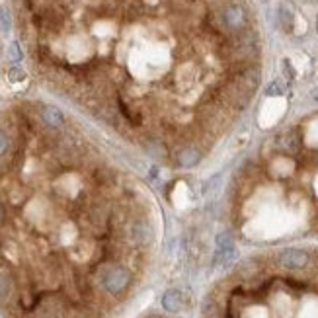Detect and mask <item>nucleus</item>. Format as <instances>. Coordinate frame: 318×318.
<instances>
[{
    "label": "nucleus",
    "instance_id": "obj_4",
    "mask_svg": "<svg viewBox=\"0 0 318 318\" xmlns=\"http://www.w3.org/2000/svg\"><path fill=\"white\" fill-rule=\"evenodd\" d=\"M223 24L230 32H240L246 28V10L240 4H228L223 10Z\"/></svg>",
    "mask_w": 318,
    "mask_h": 318
},
{
    "label": "nucleus",
    "instance_id": "obj_3",
    "mask_svg": "<svg viewBox=\"0 0 318 318\" xmlns=\"http://www.w3.org/2000/svg\"><path fill=\"white\" fill-rule=\"evenodd\" d=\"M309 262H311V256L301 248H287V250L279 252V256H277V264L285 269H291V271L305 269Z\"/></svg>",
    "mask_w": 318,
    "mask_h": 318
},
{
    "label": "nucleus",
    "instance_id": "obj_11",
    "mask_svg": "<svg viewBox=\"0 0 318 318\" xmlns=\"http://www.w3.org/2000/svg\"><path fill=\"white\" fill-rule=\"evenodd\" d=\"M279 14H281V20H283L285 28L289 30V28H291V22H293V16L289 14V10H287V8H281V10H279Z\"/></svg>",
    "mask_w": 318,
    "mask_h": 318
},
{
    "label": "nucleus",
    "instance_id": "obj_7",
    "mask_svg": "<svg viewBox=\"0 0 318 318\" xmlns=\"http://www.w3.org/2000/svg\"><path fill=\"white\" fill-rule=\"evenodd\" d=\"M279 145L285 149V151H297L299 147V137L297 135H283L279 139Z\"/></svg>",
    "mask_w": 318,
    "mask_h": 318
},
{
    "label": "nucleus",
    "instance_id": "obj_1",
    "mask_svg": "<svg viewBox=\"0 0 318 318\" xmlns=\"http://www.w3.org/2000/svg\"><path fill=\"white\" fill-rule=\"evenodd\" d=\"M102 285L109 295H121L131 285V271L123 265H111L106 267L102 273Z\"/></svg>",
    "mask_w": 318,
    "mask_h": 318
},
{
    "label": "nucleus",
    "instance_id": "obj_10",
    "mask_svg": "<svg viewBox=\"0 0 318 318\" xmlns=\"http://www.w3.org/2000/svg\"><path fill=\"white\" fill-rule=\"evenodd\" d=\"M8 149H10V139H8L6 131H4V129H0V157H2V155H6V153H8Z\"/></svg>",
    "mask_w": 318,
    "mask_h": 318
},
{
    "label": "nucleus",
    "instance_id": "obj_8",
    "mask_svg": "<svg viewBox=\"0 0 318 318\" xmlns=\"http://www.w3.org/2000/svg\"><path fill=\"white\" fill-rule=\"evenodd\" d=\"M10 293H12L10 281H8V277H6V275L0 271V303L8 301V299H10Z\"/></svg>",
    "mask_w": 318,
    "mask_h": 318
},
{
    "label": "nucleus",
    "instance_id": "obj_5",
    "mask_svg": "<svg viewBox=\"0 0 318 318\" xmlns=\"http://www.w3.org/2000/svg\"><path fill=\"white\" fill-rule=\"evenodd\" d=\"M162 307L166 313H180L182 307H184V297L180 291L176 289H170L162 295Z\"/></svg>",
    "mask_w": 318,
    "mask_h": 318
},
{
    "label": "nucleus",
    "instance_id": "obj_14",
    "mask_svg": "<svg viewBox=\"0 0 318 318\" xmlns=\"http://www.w3.org/2000/svg\"><path fill=\"white\" fill-rule=\"evenodd\" d=\"M283 66H285V74H287L289 78H293V76H295V72H293V68H291L289 61H283Z\"/></svg>",
    "mask_w": 318,
    "mask_h": 318
},
{
    "label": "nucleus",
    "instance_id": "obj_13",
    "mask_svg": "<svg viewBox=\"0 0 318 318\" xmlns=\"http://www.w3.org/2000/svg\"><path fill=\"white\" fill-rule=\"evenodd\" d=\"M24 76H26V74H24V70H20V68H12V70H10V78H12V80H22Z\"/></svg>",
    "mask_w": 318,
    "mask_h": 318
},
{
    "label": "nucleus",
    "instance_id": "obj_6",
    "mask_svg": "<svg viewBox=\"0 0 318 318\" xmlns=\"http://www.w3.org/2000/svg\"><path fill=\"white\" fill-rule=\"evenodd\" d=\"M176 160H178V164H180V166H184V168H191V166H195V164L201 160V151H199L197 147H186V149L178 151Z\"/></svg>",
    "mask_w": 318,
    "mask_h": 318
},
{
    "label": "nucleus",
    "instance_id": "obj_12",
    "mask_svg": "<svg viewBox=\"0 0 318 318\" xmlns=\"http://www.w3.org/2000/svg\"><path fill=\"white\" fill-rule=\"evenodd\" d=\"M8 55H10V59H12V61H18V59H22V53H20V47H18V43H12V45H10V51H8Z\"/></svg>",
    "mask_w": 318,
    "mask_h": 318
},
{
    "label": "nucleus",
    "instance_id": "obj_15",
    "mask_svg": "<svg viewBox=\"0 0 318 318\" xmlns=\"http://www.w3.org/2000/svg\"><path fill=\"white\" fill-rule=\"evenodd\" d=\"M317 30H318V20H317Z\"/></svg>",
    "mask_w": 318,
    "mask_h": 318
},
{
    "label": "nucleus",
    "instance_id": "obj_2",
    "mask_svg": "<svg viewBox=\"0 0 318 318\" xmlns=\"http://www.w3.org/2000/svg\"><path fill=\"white\" fill-rule=\"evenodd\" d=\"M127 238L135 246H149L155 240V228L147 219H137L127 226Z\"/></svg>",
    "mask_w": 318,
    "mask_h": 318
},
{
    "label": "nucleus",
    "instance_id": "obj_9",
    "mask_svg": "<svg viewBox=\"0 0 318 318\" xmlns=\"http://www.w3.org/2000/svg\"><path fill=\"white\" fill-rule=\"evenodd\" d=\"M285 92V86H283V82L281 80H273L271 84H269V88L265 90V94L267 96H281Z\"/></svg>",
    "mask_w": 318,
    "mask_h": 318
}]
</instances>
